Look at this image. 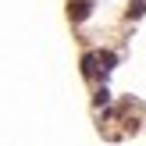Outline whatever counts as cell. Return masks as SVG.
<instances>
[{
	"label": "cell",
	"mask_w": 146,
	"mask_h": 146,
	"mask_svg": "<svg viewBox=\"0 0 146 146\" xmlns=\"http://www.w3.org/2000/svg\"><path fill=\"white\" fill-rule=\"evenodd\" d=\"M96 61H100L96 54H86V57H82V71H86V75H93V71H96Z\"/></svg>",
	"instance_id": "cell-3"
},
{
	"label": "cell",
	"mask_w": 146,
	"mask_h": 146,
	"mask_svg": "<svg viewBox=\"0 0 146 146\" xmlns=\"http://www.w3.org/2000/svg\"><path fill=\"white\" fill-rule=\"evenodd\" d=\"M68 11H71V21H86V18H89V11H93V4H89V0H75Z\"/></svg>",
	"instance_id": "cell-1"
},
{
	"label": "cell",
	"mask_w": 146,
	"mask_h": 146,
	"mask_svg": "<svg viewBox=\"0 0 146 146\" xmlns=\"http://www.w3.org/2000/svg\"><path fill=\"white\" fill-rule=\"evenodd\" d=\"M146 14V0H132L128 4V18H143Z\"/></svg>",
	"instance_id": "cell-2"
},
{
	"label": "cell",
	"mask_w": 146,
	"mask_h": 146,
	"mask_svg": "<svg viewBox=\"0 0 146 146\" xmlns=\"http://www.w3.org/2000/svg\"><path fill=\"white\" fill-rule=\"evenodd\" d=\"M93 104H96V107H107V104H111V93L100 86V89H96V96H93Z\"/></svg>",
	"instance_id": "cell-4"
}]
</instances>
